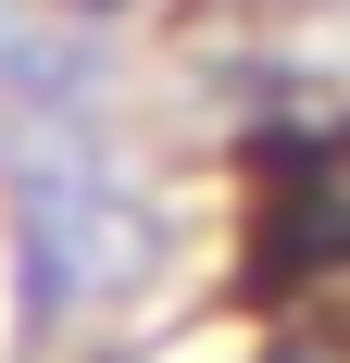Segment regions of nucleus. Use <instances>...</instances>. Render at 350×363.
<instances>
[{
	"label": "nucleus",
	"mask_w": 350,
	"mask_h": 363,
	"mask_svg": "<svg viewBox=\"0 0 350 363\" xmlns=\"http://www.w3.org/2000/svg\"><path fill=\"white\" fill-rule=\"evenodd\" d=\"M0 75H26V38H0Z\"/></svg>",
	"instance_id": "obj_1"
}]
</instances>
